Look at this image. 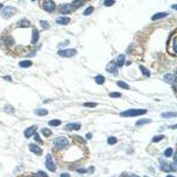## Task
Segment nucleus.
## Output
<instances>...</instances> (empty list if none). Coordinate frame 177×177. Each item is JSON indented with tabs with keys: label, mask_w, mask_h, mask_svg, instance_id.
<instances>
[{
	"label": "nucleus",
	"mask_w": 177,
	"mask_h": 177,
	"mask_svg": "<svg viewBox=\"0 0 177 177\" xmlns=\"http://www.w3.org/2000/svg\"><path fill=\"white\" fill-rule=\"evenodd\" d=\"M91 137H92V135H91L90 133H88V134H87V138L90 139Z\"/></svg>",
	"instance_id": "obj_47"
},
{
	"label": "nucleus",
	"mask_w": 177,
	"mask_h": 177,
	"mask_svg": "<svg viewBox=\"0 0 177 177\" xmlns=\"http://www.w3.org/2000/svg\"><path fill=\"white\" fill-rule=\"evenodd\" d=\"M94 11V7L93 6H88V8L85 9V11L83 12V15L84 16H88V15H90L92 12Z\"/></svg>",
	"instance_id": "obj_27"
},
{
	"label": "nucleus",
	"mask_w": 177,
	"mask_h": 177,
	"mask_svg": "<svg viewBox=\"0 0 177 177\" xmlns=\"http://www.w3.org/2000/svg\"><path fill=\"white\" fill-rule=\"evenodd\" d=\"M69 142L66 137H64V136H60V137H58L56 138L54 141H53V145L55 147L56 149L61 150L66 148V146L68 145Z\"/></svg>",
	"instance_id": "obj_2"
},
{
	"label": "nucleus",
	"mask_w": 177,
	"mask_h": 177,
	"mask_svg": "<svg viewBox=\"0 0 177 177\" xmlns=\"http://www.w3.org/2000/svg\"><path fill=\"white\" fill-rule=\"evenodd\" d=\"M172 7H173V8H174L175 10H176V5H175V6H172Z\"/></svg>",
	"instance_id": "obj_49"
},
{
	"label": "nucleus",
	"mask_w": 177,
	"mask_h": 177,
	"mask_svg": "<svg viewBox=\"0 0 177 177\" xmlns=\"http://www.w3.org/2000/svg\"><path fill=\"white\" fill-rule=\"evenodd\" d=\"M109 97L110 98H119L122 97V94L119 93V92H112V93L109 94Z\"/></svg>",
	"instance_id": "obj_39"
},
{
	"label": "nucleus",
	"mask_w": 177,
	"mask_h": 177,
	"mask_svg": "<svg viewBox=\"0 0 177 177\" xmlns=\"http://www.w3.org/2000/svg\"><path fill=\"white\" fill-rule=\"evenodd\" d=\"M4 80H6V81H8V82H12V77L10 75H6V76H4Z\"/></svg>",
	"instance_id": "obj_45"
},
{
	"label": "nucleus",
	"mask_w": 177,
	"mask_h": 177,
	"mask_svg": "<svg viewBox=\"0 0 177 177\" xmlns=\"http://www.w3.org/2000/svg\"><path fill=\"white\" fill-rule=\"evenodd\" d=\"M48 124L50 126H52V127H57V126H60L61 124V122L60 120H51L50 122H48Z\"/></svg>",
	"instance_id": "obj_30"
},
{
	"label": "nucleus",
	"mask_w": 177,
	"mask_h": 177,
	"mask_svg": "<svg viewBox=\"0 0 177 177\" xmlns=\"http://www.w3.org/2000/svg\"><path fill=\"white\" fill-rule=\"evenodd\" d=\"M70 22V18L68 17H60L56 20V23L60 25H67Z\"/></svg>",
	"instance_id": "obj_14"
},
{
	"label": "nucleus",
	"mask_w": 177,
	"mask_h": 177,
	"mask_svg": "<svg viewBox=\"0 0 177 177\" xmlns=\"http://www.w3.org/2000/svg\"><path fill=\"white\" fill-rule=\"evenodd\" d=\"M66 131H73V130H78L81 128V125L78 124V123H68L66 124L65 127Z\"/></svg>",
	"instance_id": "obj_11"
},
{
	"label": "nucleus",
	"mask_w": 177,
	"mask_h": 177,
	"mask_svg": "<svg viewBox=\"0 0 177 177\" xmlns=\"http://www.w3.org/2000/svg\"><path fill=\"white\" fill-rule=\"evenodd\" d=\"M5 42H6V45H8V46H11L12 44H14V40L12 38V37H6L5 39Z\"/></svg>",
	"instance_id": "obj_37"
},
{
	"label": "nucleus",
	"mask_w": 177,
	"mask_h": 177,
	"mask_svg": "<svg viewBox=\"0 0 177 177\" xmlns=\"http://www.w3.org/2000/svg\"><path fill=\"white\" fill-rule=\"evenodd\" d=\"M161 116L165 119H169V118H175L177 116V113L175 112H164L161 114Z\"/></svg>",
	"instance_id": "obj_23"
},
{
	"label": "nucleus",
	"mask_w": 177,
	"mask_h": 177,
	"mask_svg": "<svg viewBox=\"0 0 177 177\" xmlns=\"http://www.w3.org/2000/svg\"><path fill=\"white\" fill-rule=\"evenodd\" d=\"M4 111L8 113H12V112H14V108L10 105H6L4 107Z\"/></svg>",
	"instance_id": "obj_31"
},
{
	"label": "nucleus",
	"mask_w": 177,
	"mask_h": 177,
	"mask_svg": "<svg viewBox=\"0 0 177 177\" xmlns=\"http://www.w3.org/2000/svg\"><path fill=\"white\" fill-rule=\"evenodd\" d=\"M164 138H165V136H163V135L155 136L154 137L152 138V143H158V142H160L161 140H163Z\"/></svg>",
	"instance_id": "obj_33"
},
{
	"label": "nucleus",
	"mask_w": 177,
	"mask_h": 177,
	"mask_svg": "<svg viewBox=\"0 0 177 177\" xmlns=\"http://www.w3.org/2000/svg\"><path fill=\"white\" fill-rule=\"evenodd\" d=\"M125 60H126V58H125V55H123V54H121V55H119L117 57V66H119V67H122L123 65H124V63H125Z\"/></svg>",
	"instance_id": "obj_20"
},
{
	"label": "nucleus",
	"mask_w": 177,
	"mask_h": 177,
	"mask_svg": "<svg viewBox=\"0 0 177 177\" xmlns=\"http://www.w3.org/2000/svg\"><path fill=\"white\" fill-rule=\"evenodd\" d=\"M166 177H175V176H174V175H167Z\"/></svg>",
	"instance_id": "obj_51"
},
{
	"label": "nucleus",
	"mask_w": 177,
	"mask_h": 177,
	"mask_svg": "<svg viewBox=\"0 0 177 177\" xmlns=\"http://www.w3.org/2000/svg\"><path fill=\"white\" fill-rule=\"evenodd\" d=\"M105 70L108 73H110L112 74H114V75H118V66H117L116 62L113 60L110 61L107 66L105 67Z\"/></svg>",
	"instance_id": "obj_5"
},
{
	"label": "nucleus",
	"mask_w": 177,
	"mask_h": 177,
	"mask_svg": "<svg viewBox=\"0 0 177 177\" xmlns=\"http://www.w3.org/2000/svg\"><path fill=\"white\" fill-rule=\"evenodd\" d=\"M117 142H118V140L114 136H110V137H108V139H107V143H108V144H110V145H113V144H116Z\"/></svg>",
	"instance_id": "obj_32"
},
{
	"label": "nucleus",
	"mask_w": 177,
	"mask_h": 177,
	"mask_svg": "<svg viewBox=\"0 0 177 177\" xmlns=\"http://www.w3.org/2000/svg\"><path fill=\"white\" fill-rule=\"evenodd\" d=\"M175 79H176L175 74H166L164 76V81L166 83H169V84H173V83H175Z\"/></svg>",
	"instance_id": "obj_12"
},
{
	"label": "nucleus",
	"mask_w": 177,
	"mask_h": 177,
	"mask_svg": "<svg viewBox=\"0 0 177 177\" xmlns=\"http://www.w3.org/2000/svg\"><path fill=\"white\" fill-rule=\"evenodd\" d=\"M35 113L38 116H45L48 114V111L44 108H38V109L35 110Z\"/></svg>",
	"instance_id": "obj_21"
},
{
	"label": "nucleus",
	"mask_w": 177,
	"mask_h": 177,
	"mask_svg": "<svg viewBox=\"0 0 177 177\" xmlns=\"http://www.w3.org/2000/svg\"><path fill=\"white\" fill-rule=\"evenodd\" d=\"M36 129H37V126H36V125H33V126H31V127L26 128L25 131H24V136H25V137H27V138L31 137L33 135L36 134Z\"/></svg>",
	"instance_id": "obj_8"
},
{
	"label": "nucleus",
	"mask_w": 177,
	"mask_h": 177,
	"mask_svg": "<svg viewBox=\"0 0 177 177\" xmlns=\"http://www.w3.org/2000/svg\"><path fill=\"white\" fill-rule=\"evenodd\" d=\"M122 177H140L135 174H132V173H124L122 175Z\"/></svg>",
	"instance_id": "obj_41"
},
{
	"label": "nucleus",
	"mask_w": 177,
	"mask_h": 177,
	"mask_svg": "<svg viewBox=\"0 0 177 177\" xmlns=\"http://www.w3.org/2000/svg\"><path fill=\"white\" fill-rule=\"evenodd\" d=\"M36 177H49L47 175H46V173H45V172H43V171L37 172V173L36 174Z\"/></svg>",
	"instance_id": "obj_40"
},
{
	"label": "nucleus",
	"mask_w": 177,
	"mask_h": 177,
	"mask_svg": "<svg viewBox=\"0 0 177 177\" xmlns=\"http://www.w3.org/2000/svg\"><path fill=\"white\" fill-rule=\"evenodd\" d=\"M172 41V49H173V51H172V53L174 54V55H176L177 53V46H176V35L175 34H174V36L170 39Z\"/></svg>",
	"instance_id": "obj_16"
},
{
	"label": "nucleus",
	"mask_w": 177,
	"mask_h": 177,
	"mask_svg": "<svg viewBox=\"0 0 177 177\" xmlns=\"http://www.w3.org/2000/svg\"><path fill=\"white\" fill-rule=\"evenodd\" d=\"M83 105L85 106V107H89V108H94L96 107L98 104L97 103H95V102H87V103H84Z\"/></svg>",
	"instance_id": "obj_36"
},
{
	"label": "nucleus",
	"mask_w": 177,
	"mask_h": 177,
	"mask_svg": "<svg viewBox=\"0 0 177 177\" xmlns=\"http://www.w3.org/2000/svg\"><path fill=\"white\" fill-rule=\"evenodd\" d=\"M77 51L74 49H66V50H60L58 51V54L60 57H64V58H71L76 55Z\"/></svg>",
	"instance_id": "obj_6"
},
{
	"label": "nucleus",
	"mask_w": 177,
	"mask_h": 177,
	"mask_svg": "<svg viewBox=\"0 0 177 177\" xmlns=\"http://www.w3.org/2000/svg\"><path fill=\"white\" fill-rule=\"evenodd\" d=\"M85 4V0H74L73 1L71 6L73 9H76V8H80L81 6H83Z\"/></svg>",
	"instance_id": "obj_19"
},
{
	"label": "nucleus",
	"mask_w": 177,
	"mask_h": 177,
	"mask_svg": "<svg viewBox=\"0 0 177 177\" xmlns=\"http://www.w3.org/2000/svg\"><path fill=\"white\" fill-rule=\"evenodd\" d=\"M115 4V0H105L104 1V6L110 7V6H113Z\"/></svg>",
	"instance_id": "obj_34"
},
{
	"label": "nucleus",
	"mask_w": 177,
	"mask_h": 177,
	"mask_svg": "<svg viewBox=\"0 0 177 177\" xmlns=\"http://www.w3.org/2000/svg\"><path fill=\"white\" fill-rule=\"evenodd\" d=\"M41 133L43 134V136H44L45 137H49L50 135H51V130H50L47 127H44V128H42Z\"/></svg>",
	"instance_id": "obj_26"
},
{
	"label": "nucleus",
	"mask_w": 177,
	"mask_h": 177,
	"mask_svg": "<svg viewBox=\"0 0 177 177\" xmlns=\"http://www.w3.org/2000/svg\"><path fill=\"white\" fill-rule=\"evenodd\" d=\"M176 127H177V125L175 124V126H172V127H170V128H176Z\"/></svg>",
	"instance_id": "obj_48"
},
{
	"label": "nucleus",
	"mask_w": 177,
	"mask_h": 177,
	"mask_svg": "<svg viewBox=\"0 0 177 177\" xmlns=\"http://www.w3.org/2000/svg\"><path fill=\"white\" fill-rule=\"evenodd\" d=\"M170 168H171V171H174V172L176 171L177 165H176V162H175V161H174L172 164H170Z\"/></svg>",
	"instance_id": "obj_42"
},
{
	"label": "nucleus",
	"mask_w": 177,
	"mask_h": 177,
	"mask_svg": "<svg viewBox=\"0 0 177 177\" xmlns=\"http://www.w3.org/2000/svg\"><path fill=\"white\" fill-rule=\"evenodd\" d=\"M3 4H1V3H0V10H1V9H2V8H3Z\"/></svg>",
	"instance_id": "obj_50"
},
{
	"label": "nucleus",
	"mask_w": 177,
	"mask_h": 177,
	"mask_svg": "<svg viewBox=\"0 0 177 177\" xmlns=\"http://www.w3.org/2000/svg\"><path fill=\"white\" fill-rule=\"evenodd\" d=\"M117 85H118L119 87H121L122 88H124V89H128V88H129L128 84L125 83V82H123V81H118V82H117Z\"/></svg>",
	"instance_id": "obj_28"
},
{
	"label": "nucleus",
	"mask_w": 177,
	"mask_h": 177,
	"mask_svg": "<svg viewBox=\"0 0 177 177\" xmlns=\"http://www.w3.org/2000/svg\"><path fill=\"white\" fill-rule=\"evenodd\" d=\"M151 122L150 119H140L138 120L136 123V126H142V125H144V124H148L150 122Z\"/></svg>",
	"instance_id": "obj_25"
},
{
	"label": "nucleus",
	"mask_w": 177,
	"mask_h": 177,
	"mask_svg": "<svg viewBox=\"0 0 177 177\" xmlns=\"http://www.w3.org/2000/svg\"><path fill=\"white\" fill-rule=\"evenodd\" d=\"M16 12V8H14V7H12V6H6V7L4 8V10L2 12L1 16L3 17L4 19H6V20H8V19H10L11 17L13 16Z\"/></svg>",
	"instance_id": "obj_3"
},
{
	"label": "nucleus",
	"mask_w": 177,
	"mask_h": 177,
	"mask_svg": "<svg viewBox=\"0 0 177 177\" xmlns=\"http://www.w3.org/2000/svg\"><path fill=\"white\" fill-rule=\"evenodd\" d=\"M39 31L36 28H34L32 31V38H31V43L32 44H36L39 40Z\"/></svg>",
	"instance_id": "obj_15"
},
{
	"label": "nucleus",
	"mask_w": 177,
	"mask_h": 177,
	"mask_svg": "<svg viewBox=\"0 0 177 177\" xmlns=\"http://www.w3.org/2000/svg\"><path fill=\"white\" fill-rule=\"evenodd\" d=\"M140 70H141V72L142 74H144V76H147V77H149L150 75H151V72H150L149 70L146 68V67H144V66H140Z\"/></svg>",
	"instance_id": "obj_29"
},
{
	"label": "nucleus",
	"mask_w": 177,
	"mask_h": 177,
	"mask_svg": "<svg viewBox=\"0 0 177 177\" xmlns=\"http://www.w3.org/2000/svg\"><path fill=\"white\" fill-rule=\"evenodd\" d=\"M17 28H28L30 26V22L26 20V19H23L17 22Z\"/></svg>",
	"instance_id": "obj_13"
},
{
	"label": "nucleus",
	"mask_w": 177,
	"mask_h": 177,
	"mask_svg": "<svg viewBox=\"0 0 177 177\" xmlns=\"http://www.w3.org/2000/svg\"><path fill=\"white\" fill-rule=\"evenodd\" d=\"M45 166L46 168L50 172H55L56 171V166L53 162L52 157L50 154H47L45 157Z\"/></svg>",
	"instance_id": "obj_4"
},
{
	"label": "nucleus",
	"mask_w": 177,
	"mask_h": 177,
	"mask_svg": "<svg viewBox=\"0 0 177 177\" xmlns=\"http://www.w3.org/2000/svg\"><path fill=\"white\" fill-rule=\"evenodd\" d=\"M60 177H70V175H69L68 174H66V173H64V174L61 175Z\"/></svg>",
	"instance_id": "obj_46"
},
{
	"label": "nucleus",
	"mask_w": 177,
	"mask_h": 177,
	"mask_svg": "<svg viewBox=\"0 0 177 177\" xmlns=\"http://www.w3.org/2000/svg\"><path fill=\"white\" fill-rule=\"evenodd\" d=\"M40 25H41V27L43 29H47V28H49V24H48V22H45V21H40Z\"/></svg>",
	"instance_id": "obj_38"
},
{
	"label": "nucleus",
	"mask_w": 177,
	"mask_h": 177,
	"mask_svg": "<svg viewBox=\"0 0 177 177\" xmlns=\"http://www.w3.org/2000/svg\"><path fill=\"white\" fill-rule=\"evenodd\" d=\"M59 10H60V12L62 13V14H67L70 12H72L73 7L69 4H63V5H61L60 6Z\"/></svg>",
	"instance_id": "obj_9"
},
{
	"label": "nucleus",
	"mask_w": 177,
	"mask_h": 177,
	"mask_svg": "<svg viewBox=\"0 0 177 177\" xmlns=\"http://www.w3.org/2000/svg\"><path fill=\"white\" fill-rule=\"evenodd\" d=\"M43 8H44L46 12H53L56 9V6L53 1H51V0H46V1H44V3H43Z\"/></svg>",
	"instance_id": "obj_7"
},
{
	"label": "nucleus",
	"mask_w": 177,
	"mask_h": 177,
	"mask_svg": "<svg viewBox=\"0 0 177 177\" xmlns=\"http://www.w3.org/2000/svg\"><path fill=\"white\" fill-rule=\"evenodd\" d=\"M147 112L146 109H129V110L124 111L121 112L122 117H135L139 115H144Z\"/></svg>",
	"instance_id": "obj_1"
},
{
	"label": "nucleus",
	"mask_w": 177,
	"mask_h": 177,
	"mask_svg": "<svg viewBox=\"0 0 177 177\" xmlns=\"http://www.w3.org/2000/svg\"><path fill=\"white\" fill-rule=\"evenodd\" d=\"M77 172L79 174H85V173H88V169H84V168H82V169H78Z\"/></svg>",
	"instance_id": "obj_44"
},
{
	"label": "nucleus",
	"mask_w": 177,
	"mask_h": 177,
	"mask_svg": "<svg viewBox=\"0 0 177 177\" xmlns=\"http://www.w3.org/2000/svg\"><path fill=\"white\" fill-rule=\"evenodd\" d=\"M19 66L22 68H28L29 66H32V61L31 60H22L19 62Z\"/></svg>",
	"instance_id": "obj_22"
},
{
	"label": "nucleus",
	"mask_w": 177,
	"mask_h": 177,
	"mask_svg": "<svg viewBox=\"0 0 177 177\" xmlns=\"http://www.w3.org/2000/svg\"><path fill=\"white\" fill-rule=\"evenodd\" d=\"M160 169L166 173H169L171 171L170 165L168 163H166V161H160Z\"/></svg>",
	"instance_id": "obj_18"
},
{
	"label": "nucleus",
	"mask_w": 177,
	"mask_h": 177,
	"mask_svg": "<svg viewBox=\"0 0 177 177\" xmlns=\"http://www.w3.org/2000/svg\"><path fill=\"white\" fill-rule=\"evenodd\" d=\"M31 1H33V2H34V1H36V0H31Z\"/></svg>",
	"instance_id": "obj_52"
},
{
	"label": "nucleus",
	"mask_w": 177,
	"mask_h": 177,
	"mask_svg": "<svg viewBox=\"0 0 177 177\" xmlns=\"http://www.w3.org/2000/svg\"><path fill=\"white\" fill-rule=\"evenodd\" d=\"M144 177H148V176H146V175H144Z\"/></svg>",
	"instance_id": "obj_53"
},
{
	"label": "nucleus",
	"mask_w": 177,
	"mask_h": 177,
	"mask_svg": "<svg viewBox=\"0 0 177 177\" xmlns=\"http://www.w3.org/2000/svg\"><path fill=\"white\" fill-rule=\"evenodd\" d=\"M168 15V13L167 12H158V13H156L154 14L153 16L151 17V21H159V20H161V19H163V18H165Z\"/></svg>",
	"instance_id": "obj_17"
},
{
	"label": "nucleus",
	"mask_w": 177,
	"mask_h": 177,
	"mask_svg": "<svg viewBox=\"0 0 177 177\" xmlns=\"http://www.w3.org/2000/svg\"><path fill=\"white\" fill-rule=\"evenodd\" d=\"M35 141H36V142H39L40 144H44V142L40 139V136H39L38 134H35Z\"/></svg>",
	"instance_id": "obj_43"
},
{
	"label": "nucleus",
	"mask_w": 177,
	"mask_h": 177,
	"mask_svg": "<svg viewBox=\"0 0 177 177\" xmlns=\"http://www.w3.org/2000/svg\"><path fill=\"white\" fill-rule=\"evenodd\" d=\"M173 153H174V151H173L172 148H167V149L164 151V155H165L166 157H167V158L171 157L172 155H173Z\"/></svg>",
	"instance_id": "obj_35"
},
{
	"label": "nucleus",
	"mask_w": 177,
	"mask_h": 177,
	"mask_svg": "<svg viewBox=\"0 0 177 177\" xmlns=\"http://www.w3.org/2000/svg\"><path fill=\"white\" fill-rule=\"evenodd\" d=\"M95 82H96L97 84H98V85H102V84H104V83H105V79L103 75L99 74V75L96 76V78H95Z\"/></svg>",
	"instance_id": "obj_24"
},
{
	"label": "nucleus",
	"mask_w": 177,
	"mask_h": 177,
	"mask_svg": "<svg viewBox=\"0 0 177 177\" xmlns=\"http://www.w3.org/2000/svg\"><path fill=\"white\" fill-rule=\"evenodd\" d=\"M29 150H30L31 152H33L34 154L38 155V156L43 154V150L41 149L38 145H36V144H29Z\"/></svg>",
	"instance_id": "obj_10"
}]
</instances>
